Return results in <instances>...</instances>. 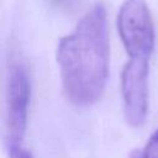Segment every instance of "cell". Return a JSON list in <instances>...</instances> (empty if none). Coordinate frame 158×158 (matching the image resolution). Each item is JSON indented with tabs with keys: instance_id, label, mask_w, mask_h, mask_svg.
I'll use <instances>...</instances> for the list:
<instances>
[{
	"instance_id": "obj_1",
	"label": "cell",
	"mask_w": 158,
	"mask_h": 158,
	"mask_svg": "<svg viewBox=\"0 0 158 158\" xmlns=\"http://www.w3.org/2000/svg\"><path fill=\"white\" fill-rule=\"evenodd\" d=\"M63 90L75 105L96 102L106 86L110 62L107 16L102 4H95L74 31L57 47Z\"/></svg>"
},
{
	"instance_id": "obj_2",
	"label": "cell",
	"mask_w": 158,
	"mask_h": 158,
	"mask_svg": "<svg viewBox=\"0 0 158 158\" xmlns=\"http://www.w3.org/2000/svg\"><path fill=\"white\" fill-rule=\"evenodd\" d=\"M117 30L131 59H151L154 49V25L144 0L123 1L117 15Z\"/></svg>"
},
{
	"instance_id": "obj_3",
	"label": "cell",
	"mask_w": 158,
	"mask_h": 158,
	"mask_svg": "<svg viewBox=\"0 0 158 158\" xmlns=\"http://www.w3.org/2000/svg\"><path fill=\"white\" fill-rule=\"evenodd\" d=\"M31 83L26 69L14 64L9 73L6 90V139L9 152L22 148L28 118Z\"/></svg>"
},
{
	"instance_id": "obj_4",
	"label": "cell",
	"mask_w": 158,
	"mask_h": 158,
	"mask_svg": "<svg viewBox=\"0 0 158 158\" xmlns=\"http://www.w3.org/2000/svg\"><path fill=\"white\" fill-rule=\"evenodd\" d=\"M149 60L128 59L121 73V94L126 122L131 127L144 123L148 112Z\"/></svg>"
},
{
	"instance_id": "obj_5",
	"label": "cell",
	"mask_w": 158,
	"mask_h": 158,
	"mask_svg": "<svg viewBox=\"0 0 158 158\" xmlns=\"http://www.w3.org/2000/svg\"><path fill=\"white\" fill-rule=\"evenodd\" d=\"M143 153L146 158H158V130L149 137Z\"/></svg>"
},
{
	"instance_id": "obj_6",
	"label": "cell",
	"mask_w": 158,
	"mask_h": 158,
	"mask_svg": "<svg viewBox=\"0 0 158 158\" xmlns=\"http://www.w3.org/2000/svg\"><path fill=\"white\" fill-rule=\"evenodd\" d=\"M49 2L56 6L57 9H60V10H72L74 7V4H75V0H49Z\"/></svg>"
},
{
	"instance_id": "obj_7",
	"label": "cell",
	"mask_w": 158,
	"mask_h": 158,
	"mask_svg": "<svg viewBox=\"0 0 158 158\" xmlns=\"http://www.w3.org/2000/svg\"><path fill=\"white\" fill-rule=\"evenodd\" d=\"M9 157L10 158H33L32 154L23 148H19L12 152H9Z\"/></svg>"
},
{
	"instance_id": "obj_8",
	"label": "cell",
	"mask_w": 158,
	"mask_h": 158,
	"mask_svg": "<svg viewBox=\"0 0 158 158\" xmlns=\"http://www.w3.org/2000/svg\"><path fill=\"white\" fill-rule=\"evenodd\" d=\"M128 158H146V157H144L143 151H141V149H133L128 154Z\"/></svg>"
}]
</instances>
